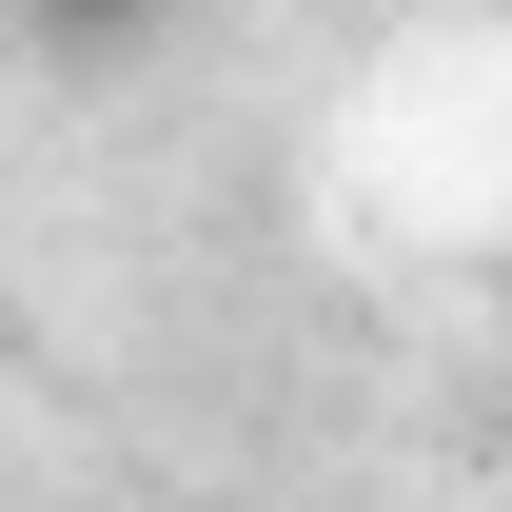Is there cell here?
I'll list each match as a JSON object with an SVG mask.
<instances>
[{
	"instance_id": "obj_1",
	"label": "cell",
	"mask_w": 512,
	"mask_h": 512,
	"mask_svg": "<svg viewBox=\"0 0 512 512\" xmlns=\"http://www.w3.org/2000/svg\"><path fill=\"white\" fill-rule=\"evenodd\" d=\"M138 20H158V0H20V40H40V60H119Z\"/></svg>"
}]
</instances>
